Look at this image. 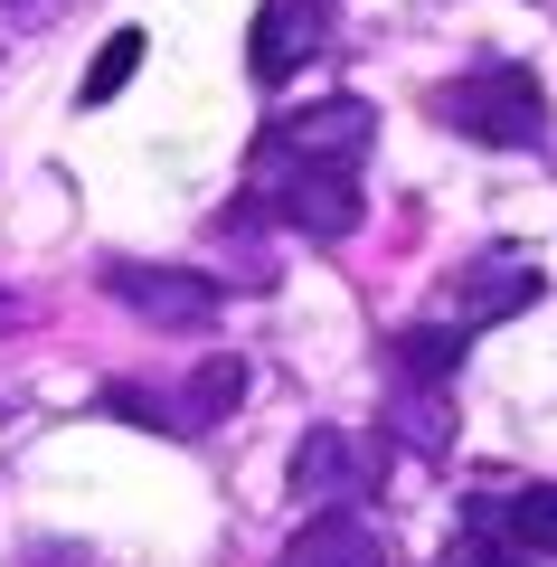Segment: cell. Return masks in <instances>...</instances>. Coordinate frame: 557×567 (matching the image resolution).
<instances>
[{
	"label": "cell",
	"instance_id": "7a4b0ae2",
	"mask_svg": "<svg viewBox=\"0 0 557 567\" xmlns=\"http://www.w3.org/2000/svg\"><path fill=\"white\" fill-rule=\"evenodd\" d=\"M265 162V189H275V218L302 227L312 246H340L359 237V218H369V199H359L350 171H312V162H275V152H256Z\"/></svg>",
	"mask_w": 557,
	"mask_h": 567
},
{
	"label": "cell",
	"instance_id": "9a60e30c",
	"mask_svg": "<svg viewBox=\"0 0 557 567\" xmlns=\"http://www.w3.org/2000/svg\"><path fill=\"white\" fill-rule=\"evenodd\" d=\"M29 567H76V548H39V558H29Z\"/></svg>",
	"mask_w": 557,
	"mask_h": 567
},
{
	"label": "cell",
	"instance_id": "6da1fadb",
	"mask_svg": "<svg viewBox=\"0 0 557 567\" xmlns=\"http://www.w3.org/2000/svg\"><path fill=\"white\" fill-rule=\"evenodd\" d=\"M435 123H454L463 142H492V152H538L548 142V85H538V66H473V76L435 85Z\"/></svg>",
	"mask_w": 557,
	"mask_h": 567
},
{
	"label": "cell",
	"instance_id": "52a82bcc",
	"mask_svg": "<svg viewBox=\"0 0 557 567\" xmlns=\"http://www.w3.org/2000/svg\"><path fill=\"white\" fill-rule=\"evenodd\" d=\"M275 567H388V539H379V520H359L350 502H331L283 539Z\"/></svg>",
	"mask_w": 557,
	"mask_h": 567
},
{
	"label": "cell",
	"instance_id": "4fadbf2b",
	"mask_svg": "<svg viewBox=\"0 0 557 567\" xmlns=\"http://www.w3.org/2000/svg\"><path fill=\"white\" fill-rule=\"evenodd\" d=\"M104 406H114L123 425H142V435H179V406H171V398H152V388H133V379L104 388Z\"/></svg>",
	"mask_w": 557,
	"mask_h": 567
},
{
	"label": "cell",
	"instance_id": "8992f818",
	"mask_svg": "<svg viewBox=\"0 0 557 567\" xmlns=\"http://www.w3.org/2000/svg\"><path fill=\"white\" fill-rule=\"evenodd\" d=\"M321 39H331V0H256L246 66H256V85H283L302 58H321Z\"/></svg>",
	"mask_w": 557,
	"mask_h": 567
},
{
	"label": "cell",
	"instance_id": "30bf717a",
	"mask_svg": "<svg viewBox=\"0 0 557 567\" xmlns=\"http://www.w3.org/2000/svg\"><path fill=\"white\" fill-rule=\"evenodd\" d=\"M237 398H246V360H237V350H208L199 379L171 398V406H179V435H208L218 416H237Z\"/></svg>",
	"mask_w": 557,
	"mask_h": 567
},
{
	"label": "cell",
	"instance_id": "2e32d148",
	"mask_svg": "<svg viewBox=\"0 0 557 567\" xmlns=\"http://www.w3.org/2000/svg\"><path fill=\"white\" fill-rule=\"evenodd\" d=\"M10 322H20V293H0V331H10Z\"/></svg>",
	"mask_w": 557,
	"mask_h": 567
},
{
	"label": "cell",
	"instance_id": "5b68a950",
	"mask_svg": "<svg viewBox=\"0 0 557 567\" xmlns=\"http://www.w3.org/2000/svg\"><path fill=\"white\" fill-rule=\"evenodd\" d=\"M538 303V265L519 256V246H492V256H473L454 275V293H444V322L473 341V331H492V322H510V312H529Z\"/></svg>",
	"mask_w": 557,
	"mask_h": 567
},
{
	"label": "cell",
	"instance_id": "e0dca14e",
	"mask_svg": "<svg viewBox=\"0 0 557 567\" xmlns=\"http://www.w3.org/2000/svg\"><path fill=\"white\" fill-rule=\"evenodd\" d=\"M29 10H48V0H29Z\"/></svg>",
	"mask_w": 557,
	"mask_h": 567
},
{
	"label": "cell",
	"instance_id": "3957f363",
	"mask_svg": "<svg viewBox=\"0 0 557 567\" xmlns=\"http://www.w3.org/2000/svg\"><path fill=\"white\" fill-rule=\"evenodd\" d=\"M369 142H379L369 95H321V104H302V114H275L265 152H275V162H312V171H359Z\"/></svg>",
	"mask_w": 557,
	"mask_h": 567
},
{
	"label": "cell",
	"instance_id": "277c9868",
	"mask_svg": "<svg viewBox=\"0 0 557 567\" xmlns=\"http://www.w3.org/2000/svg\"><path fill=\"white\" fill-rule=\"evenodd\" d=\"M104 293L123 312H142V322H161V331H208L218 322V284L189 275V265H104Z\"/></svg>",
	"mask_w": 557,
	"mask_h": 567
},
{
	"label": "cell",
	"instance_id": "7c38bea8",
	"mask_svg": "<svg viewBox=\"0 0 557 567\" xmlns=\"http://www.w3.org/2000/svg\"><path fill=\"white\" fill-rule=\"evenodd\" d=\"M133 66H142V29H114V39L95 48V66H85V85H76V104H114L123 85H133Z\"/></svg>",
	"mask_w": 557,
	"mask_h": 567
},
{
	"label": "cell",
	"instance_id": "9c48e42d",
	"mask_svg": "<svg viewBox=\"0 0 557 567\" xmlns=\"http://www.w3.org/2000/svg\"><path fill=\"white\" fill-rule=\"evenodd\" d=\"M293 492L321 502V511L359 492V464H350V435H340V425H312V435L293 445Z\"/></svg>",
	"mask_w": 557,
	"mask_h": 567
},
{
	"label": "cell",
	"instance_id": "8fae6325",
	"mask_svg": "<svg viewBox=\"0 0 557 567\" xmlns=\"http://www.w3.org/2000/svg\"><path fill=\"white\" fill-rule=\"evenodd\" d=\"M463 350H473V341H463L454 322H406L398 341H388V369H398V379H416V388H444V379L463 369Z\"/></svg>",
	"mask_w": 557,
	"mask_h": 567
},
{
	"label": "cell",
	"instance_id": "ba28073f",
	"mask_svg": "<svg viewBox=\"0 0 557 567\" xmlns=\"http://www.w3.org/2000/svg\"><path fill=\"white\" fill-rule=\"evenodd\" d=\"M473 529H501L519 558H557V483H510V492H482Z\"/></svg>",
	"mask_w": 557,
	"mask_h": 567
},
{
	"label": "cell",
	"instance_id": "5bb4252c",
	"mask_svg": "<svg viewBox=\"0 0 557 567\" xmlns=\"http://www.w3.org/2000/svg\"><path fill=\"white\" fill-rule=\"evenodd\" d=\"M435 567H538V558H519V548L501 539V529H473V520H463V539L444 548Z\"/></svg>",
	"mask_w": 557,
	"mask_h": 567
}]
</instances>
